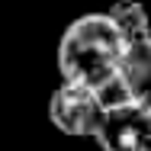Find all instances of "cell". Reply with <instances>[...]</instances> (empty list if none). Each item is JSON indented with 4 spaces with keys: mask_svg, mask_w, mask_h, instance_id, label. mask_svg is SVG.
Returning <instances> with one entry per match:
<instances>
[{
    "mask_svg": "<svg viewBox=\"0 0 151 151\" xmlns=\"http://www.w3.org/2000/svg\"><path fill=\"white\" fill-rule=\"evenodd\" d=\"M129 39L113 13H84L68 23L58 39V74L68 84L90 87L103 103L125 100L119 93V68Z\"/></svg>",
    "mask_w": 151,
    "mask_h": 151,
    "instance_id": "cell-1",
    "label": "cell"
},
{
    "mask_svg": "<svg viewBox=\"0 0 151 151\" xmlns=\"http://www.w3.org/2000/svg\"><path fill=\"white\" fill-rule=\"evenodd\" d=\"M103 113H106V103L96 90L68 84V81H61L48 100V122L74 138H96L103 125Z\"/></svg>",
    "mask_w": 151,
    "mask_h": 151,
    "instance_id": "cell-2",
    "label": "cell"
},
{
    "mask_svg": "<svg viewBox=\"0 0 151 151\" xmlns=\"http://www.w3.org/2000/svg\"><path fill=\"white\" fill-rule=\"evenodd\" d=\"M93 142L100 151H151V106L135 100L106 103L103 125Z\"/></svg>",
    "mask_w": 151,
    "mask_h": 151,
    "instance_id": "cell-3",
    "label": "cell"
},
{
    "mask_svg": "<svg viewBox=\"0 0 151 151\" xmlns=\"http://www.w3.org/2000/svg\"><path fill=\"white\" fill-rule=\"evenodd\" d=\"M119 93L125 100L151 106V32L129 39V48L119 68Z\"/></svg>",
    "mask_w": 151,
    "mask_h": 151,
    "instance_id": "cell-4",
    "label": "cell"
},
{
    "mask_svg": "<svg viewBox=\"0 0 151 151\" xmlns=\"http://www.w3.org/2000/svg\"><path fill=\"white\" fill-rule=\"evenodd\" d=\"M113 19L122 26L125 39H138V35H148L151 32V23H148V10L138 3V0H119L109 6Z\"/></svg>",
    "mask_w": 151,
    "mask_h": 151,
    "instance_id": "cell-5",
    "label": "cell"
}]
</instances>
